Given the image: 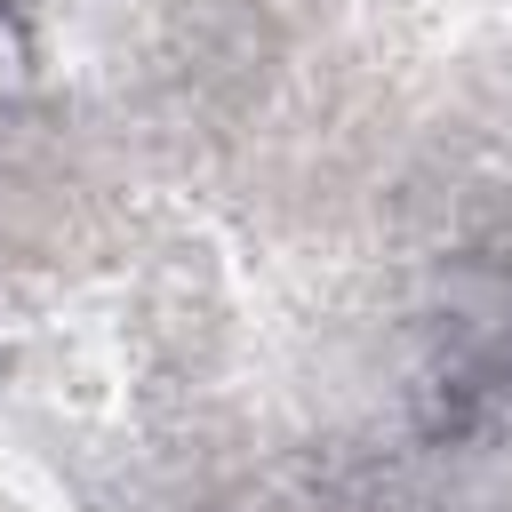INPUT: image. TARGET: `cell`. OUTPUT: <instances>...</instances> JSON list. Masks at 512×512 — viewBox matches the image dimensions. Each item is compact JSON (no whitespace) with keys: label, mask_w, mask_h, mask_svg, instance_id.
I'll return each instance as SVG.
<instances>
[{"label":"cell","mask_w":512,"mask_h":512,"mask_svg":"<svg viewBox=\"0 0 512 512\" xmlns=\"http://www.w3.org/2000/svg\"><path fill=\"white\" fill-rule=\"evenodd\" d=\"M16 72H24V40H16V24L0 16V96L16 88Z\"/></svg>","instance_id":"obj_1"}]
</instances>
